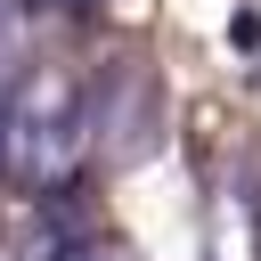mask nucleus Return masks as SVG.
<instances>
[{"label": "nucleus", "instance_id": "nucleus-2", "mask_svg": "<svg viewBox=\"0 0 261 261\" xmlns=\"http://www.w3.org/2000/svg\"><path fill=\"white\" fill-rule=\"evenodd\" d=\"M8 90H16V73H8V33H0V171H8Z\"/></svg>", "mask_w": 261, "mask_h": 261}, {"label": "nucleus", "instance_id": "nucleus-4", "mask_svg": "<svg viewBox=\"0 0 261 261\" xmlns=\"http://www.w3.org/2000/svg\"><path fill=\"white\" fill-rule=\"evenodd\" d=\"M33 8H90V0H33Z\"/></svg>", "mask_w": 261, "mask_h": 261}, {"label": "nucleus", "instance_id": "nucleus-5", "mask_svg": "<svg viewBox=\"0 0 261 261\" xmlns=\"http://www.w3.org/2000/svg\"><path fill=\"white\" fill-rule=\"evenodd\" d=\"M0 261H24V253H16V245H8V237H0Z\"/></svg>", "mask_w": 261, "mask_h": 261}, {"label": "nucleus", "instance_id": "nucleus-1", "mask_svg": "<svg viewBox=\"0 0 261 261\" xmlns=\"http://www.w3.org/2000/svg\"><path fill=\"white\" fill-rule=\"evenodd\" d=\"M98 147V90L73 65H24L8 90V179L57 196Z\"/></svg>", "mask_w": 261, "mask_h": 261}, {"label": "nucleus", "instance_id": "nucleus-3", "mask_svg": "<svg viewBox=\"0 0 261 261\" xmlns=\"http://www.w3.org/2000/svg\"><path fill=\"white\" fill-rule=\"evenodd\" d=\"M57 261H122L114 245H73V253H57Z\"/></svg>", "mask_w": 261, "mask_h": 261}]
</instances>
